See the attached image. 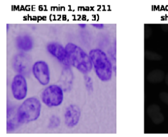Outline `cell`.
<instances>
[{
    "label": "cell",
    "mask_w": 168,
    "mask_h": 137,
    "mask_svg": "<svg viewBox=\"0 0 168 137\" xmlns=\"http://www.w3.org/2000/svg\"><path fill=\"white\" fill-rule=\"evenodd\" d=\"M42 105L38 99L32 97L28 98L19 108L16 113L18 122L27 123L36 121L41 113Z\"/></svg>",
    "instance_id": "cell-3"
},
{
    "label": "cell",
    "mask_w": 168,
    "mask_h": 137,
    "mask_svg": "<svg viewBox=\"0 0 168 137\" xmlns=\"http://www.w3.org/2000/svg\"><path fill=\"white\" fill-rule=\"evenodd\" d=\"M166 83L167 84V85L168 86V73H167V75L166 76Z\"/></svg>",
    "instance_id": "cell-20"
},
{
    "label": "cell",
    "mask_w": 168,
    "mask_h": 137,
    "mask_svg": "<svg viewBox=\"0 0 168 137\" xmlns=\"http://www.w3.org/2000/svg\"><path fill=\"white\" fill-rule=\"evenodd\" d=\"M11 91L15 99L21 100L26 98L27 95V83L24 76L18 74L14 77L11 84Z\"/></svg>",
    "instance_id": "cell-6"
},
{
    "label": "cell",
    "mask_w": 168,
    "mask_h": 137,
    "mask_svg": "<svg viewBox=\"0 0 168 137\" xmlns=\"http://www.w3.org/2000/svg\"><path fill=\"white\" fill-rule=\"evenodd\" d=\"M13 67L15 72L22 76H28L32 68L31 57L27 54L20 53L15 55L13 60Z\"/></svg>",
    "instance_id": "cell-5"
},
{
    "label": "cell",
    "mask_w": 168,
    "mask_h": 137,
    "mask_svg": "<svg viewBox=\"0 0 168 137\" xmlns=\"http://www.w3.org/2000/svg\"><path fill=\"white\" fill-rule=\"evenodd\" d=\"M47 50L51 55L61 62L64 66H70L67 51L62 45L57 43H51L48 45Z\"/></svg>",
    "instance_id": "cell-8"
},
{
    "label": "cell",
    "mask_w": 168,
    "mask_h": 137,
    "mask_svg": "<svg viewBox=\"0 0 168 137\" xmlns=\"http://www.w3.org/2000/svg\"><path fill=\"white\" fill-rule=\"evenodd\" d=\"M89 56L98 77L102 82H108L112 76V67L111 61L103 51L99 49H92Z\"/></svg>",
    "instance_id": "cell-2"
},
{
    "label": "cell",
    "mask_w": 168,
    "mask_h": 137,
    "mask_svg": "<svg viewBox=\"0 0 168 137\" xmlns=\"http://www.w3.org/2000/svg\"><path fill=\"white\" fill-rule=\"evenodd\" d=\"M43 103L48 107L60 106L64 99L63 90L57 85H52L45 88L42 95Z\"/></svg>",
    "instance_id": "cell-4"
},
{
    "label": "cell",
    "mask_w": 168,
    "mask_h": 137,
    "mask_svg": "<svg viewBox=\"0 0 168 137\" xmlns=\"http://www.w3.org/2000/svg\"><path fill=\"white\" fill-rule=\"evenodd\" d=\"M60 125V119L59 117L56 116H53L50 119V123L49 125V127L51 128H55Z\"/></svg>",
    "instance_id": "cell-16"
},
{
    "label": "cell",
    "mask_w": 168,
    "mask_h": 137,
    "mask_svg": "<svg viewBox=\"0 0 168 137\" xmlns=\"http://www.w3.org/2000/svg\"><path fill=\"white\" fill-rule=\"evenodd\" d=\"M16 47L19 49L28 51L32 49L33 41L29 36H20L16 39Z\"/></svg>",
    "instance_id": "cell-12"
},
{
    "label": "cell",
    "mask_w": 168,
    "mask_h": 137,
    "mask_svg": "<svg viewBox=\"0 0 168 137\" xmlns=\"http://www.w3.org/2000/svg\"><path fill=\"white\" fill-rule=\"evenodd\" d=\"M69 62L83 73L90 72L93 68V63L89 55L78 45L69 43L66 45Z\"/></svg>",
    "instance_id": "cell-1"
},
{
    "label": "cell",
    "mask_w": 168,
    "mask_h": 137,
    "mask_svg": "<svg viewBox=\"0 0 168 137\" xmlns=\"http://www.w3.org/2000/svg\"><path fill=\"white\" fill-rule=\"evenodd\" d=\"M32 73L37 80L42 85H46L50 81V72L48 64L44 61H38L32 66Z\"/></svg>",
    "instance_id": "cell-7"
},
{
    "label": "cell",
    "mask_w": 168,
    "mask_h": 137,
    "mask_svg": "<svg viewBox=\"0 0 168 137\" xmlns=\"http://www.w3.org/2000/svg\"><path fill=\"white\" fill-rule=\"evenodd\" d=\"M161 28L164 32H168V24H163L161 25Z\"/></svg>",
    "instance_id": "cell-18"
},
{
    "label": "cell",
    "mask_w": 168,
    "mask_h": 137,
    "mask_svg": "<svg viewBox=\"0 0 168 137\" xmlns=\"http://www.w3.org/2000/svg\"><path fill=\"white\" fill-rule=\"evenodd\" d=\"M146 57L151 60H162V56L156 53L151 52V51H147L145 53Z\"/></svg>",
    "instance_id": "cell-14"
},
{
    "label": "cell",
    "mask_w": 168,
    "mask_h": 137,
    "mask_svg": "<svg viewBox=\"0 0 168 137\" xmlns=\"http://www.w3.org/2000/svg\"><path fill=\"white\" fill-rule=\"evenodd\" d=\"M165 78V73L160 70H155L150 72L147 77L148 82L153 83H160Z\"/></svg>",
    "instance_id": "cell-13"
},
{
    "label": "cell",
    "mask_w": 168,
    "mask_h": 137,
    "mask_svg": "<svg viewBox=\"0 0 168 137\" xmlns=\"http://www.w3.org/2000/svg\"><path fill=\"white\" fill-rule=\"evenodd\" d=\"M148 114L151 118L152 121L155 124H160L164 120V117L160 112V108L156 104L151 105L148 107Z\"/></svg>",
    "instance_id": "cell-11"
},
{
    "label": "cell",
    "mask_w": 168,
    "mask_h": 137,
    "mask_svg": "<svg viewBox=\"0 0 168 137\" xmlns=\"http://www.w3.org/2000/svg\"><path fill=\"white\" fill-rule=\"evenodd\" d=\"M79 26H82V28H84V27L85 26V24H79Z\"/></svg>",
    "instance_id": "cell-21"
},
{
    "label": "cell",
    "mask_w": 168,
    "mask_h": 137,
    "mask_svg": "<svg viewBox=\"0 0 168 137\" xmlns=\"http://www.w3.org/2000/svg\"><path fill=\"white\" fill-rule=\"evenodd\" d=\"M80 115V110L77 106H69L66 108L65 114L66 125L69 127L76 126L79 121Z\"/></svg>",
    "instance_id": "cell-10"
},
{
    "label": "cell",
    "mask_w": 168,
    "mask_h": 137,
    "mask_svg": "<svg viewBox=\"0 0 168 137\" xmlns=\"http://www.w3.org/2000/svg\"><path fill=\"white\" fill-rule=\"evenodd\" d=\"M73 80L74 76L70 66H64L58 82L59 86L63 91H69L72 87Z\"/></svg>",
    "instance_id": "cell-9"
},
{
    "label": "cell",
    "mask_w": 168,
    "mask_h": 137,
    "mask_svg": "<svg viewBox=\"0 0 168 137\" xmlns=\"http://www.w3.org/2000/svg\"><path fill=\"white\" fill-rule=\"evenodd\" d=\"M84 81H85V84L87 89H88L89 91H93V81L91 77L88 76V75H85Z\"/></svg>",
    "instance_id": "cell-15"
},
{
    "label": "cell",
    "mask_w": 168,
    "mask_h": 137,
    "mask_svg": "<svg viewBox=\"0 0 168 137\" xmlns=\"http://www.w3.org/2000/svg\"><path fill=\"white\" fill-rule=\"evenodd\" d=\"M160 98L164 103L168 105V93H166V92L161 93L160 94Z\"/></svg>",
    "instance_id": "cell-17"
},
{
    "label": "cell",
    "mask_w": 168,
    "mask_h": 137,
    "mask_svg": "<svg viewBox=\"0 0 168 137\" xmlns=\"http://www.w3.org/2000/svg\"><path fill=\"white\" fill-rule=\"evenodd\" d=\"M93 26H95L97 28H98V29H102L104 25L102 24H93Z\"/></svg>",
    "instance_id": "cell-19"
}]
</instances>
